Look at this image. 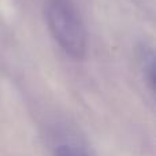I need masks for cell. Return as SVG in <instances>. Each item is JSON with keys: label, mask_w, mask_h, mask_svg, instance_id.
<instances>
[{"label": "cell", "mask_w": 156, "mask_h": 156, "mask_svg": "<svg viewBox=\"0 0 156 156\" xmlns=\"http://www.w3.org/2000/svg\"><path fill=\"white\" fill-rule=\"evenodd\" d=\"M45 22L54 40L69 58L82 60L86 55V30L73 0H47Z\"/></svg>", "instance_id": "obj_1"}, {"label": "cell", "mask_w": 156, "mask_h": 156, "mask_svg": "<svg viewBox=\"0 0 156 156\" xmlns=\"http://www.w3.org/2000/svg\"><path fill=\"white\" fill-rule=\"evenodd\" d=\"M137 56L147 83L154 90L155 88V51L149 44L141 43L137 47Z\"/></svg>", "instance_id": "obj_2"}, {"label": "cell", "mask_w": 156, "mask_h": 156, "mask_svg": "<svg viewBox=\"0 0 156 156\" xmlns=\"http://www.w3.org/2000/svg\"><path fill=\"white\" fill-rule=\"evenodd\" d=\"M54 156H90L74 145H59L54 149Z\"/></svg>", "instance_id": "obj_3"}]
</instances>
